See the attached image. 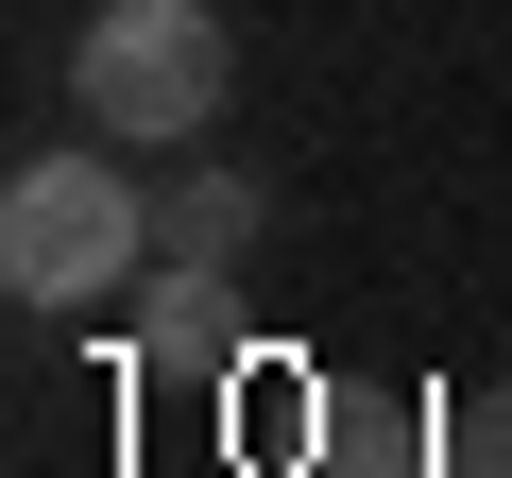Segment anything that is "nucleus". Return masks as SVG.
I'll list each match as a JSON object with an SVG mask.
<instances>
[{
	"mask_svg": "<svg viewBox=\"0 0 512 478\" xmlns=\"http://www.w3.org/2000/svg\"><path fill=\"white\" fill-rule=\"evenodd\" d=\"M256 222H274V205H256V171H222V154H188V171L154 188V239H171V257H205V274L256 257Z\"/></svg>",
	"mask_w": 512,
	"mask_h": 478,
	"instance_id": "4",
	"label": "nucleus"
},
{
	"mask_svg": "<svg viewBox=\"0 0 512 478\" xmlns=\"http://www.w3.org/2000/svg\"><path fill=\"white\" fill-rule=\"evenodd\" d=\"M69 103H86V137H120V154H188V137H222V103H239V35L205 18V0H103V18L69 35Z\"/></svg>",
	"mask_w": 512,
	"mask_h": 478,
	"instance_id": "2",
	"label": "nucleus"
},
{
	"mask_svg": "<svg viewBox=\"0 0 512 478\" xmlns=\"http://www.w3.org/2000/svg\"><path fill=\"white\" fill-rule=\"evenodd\" d=\"M154 257H171V239H154V188L120 171V137H86V154H18V188H0V291H18L35 325L120 308Z\"/></svg>",
	"mask_w": 512,
	"mask_h": 478,
	"instance_id": "1",
	"label": "nucleus"
},
{
	"mask_svg": "<svg viewBox=\"0 0 512 478\" xmlns=\"http://www.w3.org/2000/svg\"><path fill=\"white\" fill-rule=\"evenodd\" d=\"M239 274H205V257H154L137 274V376H222L239 359V308H222Z\"/></svg>",
	"mask_w": 512,
	"mask_h": 478,
	"instance_id": "3",
	"label": "nucleus"
},
{
	"mask_svg": "<svg viewBox=\"0 0 512 478\" xmlns=\"http://www.w3.org/2000/svg\"><path fill=\"white\" fill-rule=\"evenodd\" d=\"M308 478H427V444H410V427H393V410H342V427H325V461H308Z\"/></svg>",
	"mask_w": 512,
	"mask_h": 478,
	"instance_id": "5",
	"label": "nucleus"
}]
</instances>
